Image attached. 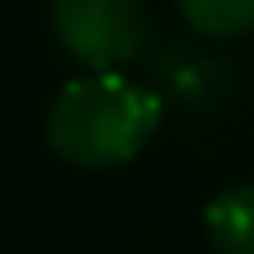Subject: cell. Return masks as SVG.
<instances>
[{"instance_id":"7a4b0ae2","label":"cell","mask_w":254,"mask_h":254,"mask_svg":"<svg viewBox=\"0 0 254 254\" xmlns=\"http://www.w3.org/2000/svg\"><path fill=\"white\" fill-rule=\"evenodd\" d=\"M52 28L66 57L113 71L146 43V0H52Z\"/></svg>"},{"instance_id":"3957f363","label":"cell","mask_w":254,"mask_h":254,"mask_svg":"<svg viewBox=\"0 0 254 254\" xmlns=\"http://www.w3.org/2000/svg\"><path fill=\"white\" fill-rule=\"evenodd\" d=\"M202 226L217 254H254V179L221 189L202 212Z\"/></svg>"},{"instance_id":"277c9868","label":"cell","mask_w":254,"mask_h":254,"mask_svg":"<svg viewBox=\"0 0 254 254\" xmlns=\"http://www.w3.org/2000/svg\"><path fill=\"white\" fill-rule=\"evenodd\" d=\"M179 14L202 38H240L254 28V0H179Z\"/></svg>"},{"instance_id":"6da1fadb","label":"cell","mask_w":254,"mask_h":254,"mask_svg":"<svg viewBox=\"0 0 254 254\" xmlns=\"http://www.w3.org/2000/svg\"><path fill=\"white\" fill-rule=\"evenodd\" d=\"M160 127V99L127 75L94 71L71 80L47 109V146L75 170L127 165Z\"/></svg>"}]
</instances>
